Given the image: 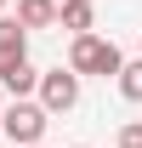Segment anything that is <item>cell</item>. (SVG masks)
<instances>
[{"instance_id":"obj_1","label":"cell","mask_w":142,"mask_h":148,"mask_svg":"<svg viewBox=\"0 0 142 148\" xmlns=\"http://www.w3.org/2000/svg\"><path fill=\"white\" fill-rule=\"evenodd\" d=\"M119 69H125V51L114 40H102V34H74L68 40V74H102V80H114Z\"/></svg>"},{"instance_id":"obj_2","label":"cell","mask_w":142,"mask_h":148,"mask_svg":"<svg viewBox=\"0 0 142 148\" xmlns=\"http://www.w3.org/2000/svg\"><path fill=\"white\" fill-rule=\"evenodd\" d=\"M46 125H51V114L40 103H29V97H17L12 108H0V137H12L17 148H34L46 137Z\"/></svg>"},{"instance_id":"obj_3","label":"cell","mask_w":142,"mask_h":148,"mask_svg":"<svg viewBox=\"0 0 142 148\" xmlns=\"http://www.w3.org/2000/svg\"><path fill=\"white\" fill-rule=\"evenodd\" d=\"M40 108L46 114H68V108H80V74H68V69H51V74H40Z\"/></svg>"},{"instance_id":"obj_4","label":"cell","mask_w":142,"mask_h":148,"mask_svg":"<svg viewBox=\"0 0 142 148\" xmlns=\"http://www.w3.org/2000/svg\"><path fill=\"white\" fill-rule=\"evenodd\" d=\"M0 86L12 97H29L40 86V69L29 63V51H0Z\"/></svg>"},{"instance_id":"obj_5","label":"cell","mask_w":142,"mask_h":148,"mask_svg":"<svg viewBox=\"0 0 142 148\" xmlns=\"http://www.w3.org/2000/svg\"><path fill=\"white\" fill-rule=\"evenodd\" d=\"M17 29H23V34L57 29V0H17Z\"/></svg>"},{"instance_id":"obj_6","label":"cell","mask_w":142,"mask_h":148,"mask_svg":"<svg viewBox=\"0 0 142 148\" xmlns=\"http://www.w3.org/2000/svg\"><path fill=\"white\" fill-rule=\"evenodd\" d=\"M57 23H63L68 34H91V29H97V0H68V6H57Z\"/></svg>"},{"instance_id":"obj_7","label":"cell","mask_w":142,"mask_h":148,"mask_svg":"<svg viewBox=\"0 0 142 148\" xmlns=\"http://www.w3.org/2000/svg\"><path fill=\"white\" fill-rule=\"evenodd\" d=\"M114 86H119L125 103H142V57H137V63H125V69L114 74Z\"/></svg>"},{"instance_id":"obj_8","label":"cell","mask_w":142,"mask_h":148,"mask_svg":"<svg viewBox=\"0 0 142 148\" xmlns=\"http://www.w3.org/2000/svg\"><path fill=\"white\" fill-rule=\"evenodd\" d=\"M0 51H29V34L17 29V17H0Z\"/></svg>"},{"instance_id":"obj_9","label":"cell","mask_w":142,"mask_h":148,"mask_svg":"<svg viewBox=\"0 0 142 148\" xmlns=\"http://www.w3.org/2000/svg\"><path fill=\"white\" fill-rule=\"evenodd\" d=\"M119 148H142V120H131V125H119Z\"/></svg>"},{"instance_id":"obj_10","label":"cell","mask_w":142,"mask_h":148,"mask_svg":"<svg viewBox=\"0 0 142 148\" xmlns=\"http://www.w3.org/2000/svg\"><path fill=\"white\" fill-rule=\"evenodd\" d=\"M57 6H68V0H57Z\"/></svg>"},{"instance_id":"obj_11","label":"cell","mask_w":142,"mask_h":148,"mask_svg":"<svg viewBox=\"0 0 142 148\" xmlns=\"http://www.w3.org/2000/svg\"><path fill=\"white\" fill-rule=\"evenodd\" d=\"M0 12H6V0H0Z\"/></svg>"},{"instance_id":"obj_12","label":"cell","mask_w":142,"mask_h":148,"mask_svg":"<svg viewBox=\"0 0 142 148\" xmlns=\"http://www.w3.org/2000/svg\"><path fill=\"white\" fill-rule=\"evenodd\" d=\"M137 46H142V34H137Z\"/></svg>"},{"instance_id":"obj_13","label":"cell","mask_w":142,"mask_h":148,"mask_svg":"<svg viewBox=\"0 0 142 148\" xmlns=\"http://www.w3.org/2000/svg\"><path fill=\"white\" fill-rule=\"evenodd\" d=\"M34 148H40V143H34Z\"/></svg>"}]
</instances>
